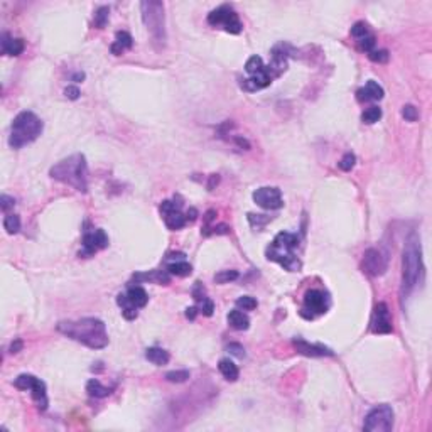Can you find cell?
Segmentation results:
<instances>
[{
	"label": "cell",
	"mask_w": 432,
	"mask_h": 432,
	"mask_svg": "<svg viewBox=\"0 0 432 432\" xmlns=\"http://www.w3.org/2000/svg\"><path fill=\"white\" fill-rule=\"evenodd\" d=\"M58 331L91 350H101L108 344L105 323L97 318H83L78 321H61Z\"/></svg>",
	"instance_id": "cell-1"
},
{
	"label": "cell",
	"mask_w": 432,
	"mask_h": 432,
	"mask_svg": "<svg viewBox=\"0 0 432 432\" xmlns=\"http://www.w3.org/2000/svg\"><path fill=\"white\" fill-rule=\"evenodd\" d=\"M422 250L421 238L415 232H412L403 247V260H402V289L400 294L405 299L412 294L415 285L419 284L422 275Z\"/></svg>",
	"instance_id": "cell-2"
},
{
	"label": "cell",
	"mask_w": 432,
	"mask_h": 432,
	"mask_svg": "<svg viewBox=\"0 0 432 432\" xmlns=\"http://www.w3.org/2000/svg\"><path fill=\"white\" fill-rule=\"evenodd\" d=\"M51 177L73 186L76 191H88V166L83 154H74L51 167Z\"/></svg>",
	"instance_id": "cell-3"
},
{
	"label": "cell",
	"mask_w": 432,
	"mask_h": 432,
	"mask_svg": "<svg viewBox=\"0 0 432 432\" xmlns=\"http://www.w3.org/2000/svg\"><path fill=\"white\" fill-rule=\"evenodd\" d=\"M42 129H44V125H42V120L37 115L29 112V110L21 112L14 118V122H12L10 137H9L10 147L21 149L24 145L34 142L35 138L41 135Z\"/></svg>",
	"instance_id": "cell-4"
},
{
	"label": "cell",
	"mask_w": 432,
	"mask_h": 432,
	"mask_svg": "<svg viewBox=\"0 0 432 432\" xmlns=\"http://www.w3.org/2000/svg\"><path fill=\"white\" fill-rule=\"evenodd\" d=\"M142 21L152 35L154 42L166 46V17H164V3L159 0H145L140 3Z\"/></svg>",
	"instance_id": "cell-5"
},
{
	"label": "cell",
	"mask_w": 432,
	"mask_h": 432,
	"mask_svg": "<svg viewBox=\"0 0 432 432\" xmlns=\"http://www.w3.org/2000/svg\"><path fill=\"white\" fill-rule=\"evenodd\" d=\"M392 427H394V410L387 403L375 407L365 417L363 431L366 432H388L392 431Z\"/></svg>",
	"instance_id": "cell-6"
},
{
	"label": "cell",
	"mask_w": 432,
	"mask_h": 432,
	"mask_svg": "<svg viewBox=\"0 0 432 432\" xmlns=\"http://www.w3.org/2000/svg\"><path fill=\"white\" fill-rule=\"evenodd\" d=\"M208 22L215 27H223L230 34H240L241 27H243L238 19V14L230 5H221L213 10L208 15Z\"/></svg>",
	"instance_id": "cell-7"
},
{
	"label": "cell",
	"mask_w": 432,
	"mask_h": 432,
	"mask_svg": "<svg viewBox=\"0 0 432 432\" xmlns=\"http://www.w3.org/2000/svg\"><path fill=\"white\" fill-rule=\"evenodd\" d=\"M14 385H15V388H19V390H31L34 402L37 403L39 409H41V410H46L47 409L46 383L42 382V380L35 378L34 375L24 373V375H19L17 378H15Z\"/></svg>",
	"instance_id": "cell-8"
},
{
	"label": "cell",
	"mask_w": 432,
	"mask_h": 432,
	"mask_svg": "<svg viewBox=\"0 0 432 432\" xmlns=\"http://www.w3.org/2000/svg\"><path fill=\"white\" fill-rule=\"evenodd\" d=\"M267 259L280 264L285 270H289V272H297L300 267H302V264H300V260L296 257L294 250L277 247V245H273V243L268 245V248H267Z\"/></svg>",
	"instance_id": "cell-9"
},
{
	"label": "cell",
	"mask_w": 432,
	"mask_h": 432,
	"mask_svg": "<svg viewBox=\"0 0 432 432\" xmlns=\"http://www.w3.org/2000/svg\"><path fill=\"white\" fill-rule=\"evenodd\" d=\"M388 257L378 248H370L363 255V270L371 277H378L387 270Z\"/></svg>",
	"instance_id": "cell-10"
},
{
	"label": "cell",
	"mask_w": 432,
	"mask_h": 432,
	"mask_svg": "<svg viewBox=\"0 0 432 432\" xmlns=\"http://www.w3.org/2000/svg\"><path fill=\"white\" fill-rule=\"evenodd\" d=\"M253 201L264 209H279L284 206L282 193L279 188H259L253 193Z\"/></svg>",
	"instance_id": "cell-11"
},
{
	"label": "cell",
	"mask_w": 432,
	"mask_h": 432,
	"mask_svg": "<svg viewBox=\"0 0 432 432\" xmlns=\"http://www.w3.org/2000/svg\"><path fill=\"white\" fill-rule=\"evenodd\" d=\"M370 330L371 332H376V334H388V332H392V319L385 302H378L375 306L370 321Z\"/></svg>",
	"instance_id": "cell-12"
},
{
	"label": "cell",
	"mask_w": 432,
	"mask_h": 432,
	"mask_svg": "<svg viewBox=\"0 0 432 432\" xmlns=\"http://www.w3.org/2000/svg\"><path fill=\"white\" fill-rule=\"evenodd\" d=\"M106 247H108V236H106V233L103 230H95V232L85 233V236H83V250L80 252V257H90L95 252Z\"/></svg>",
	"instance_id": "cell-13"
},
{
	"label": "cell",
	"mask_w": 432,
	"mask_h": 432,
	"mask_svg": "<svg viewBox=\"0 0 432 432\" xmlns=\"http://www.w3.org/2000/svg\"><path fill=\"white\" fill-rule=\"evenodd\" d=\"M304 304L309 311L316 312V314H324L330 307V302H328V297L324 292L318 291V289H312V291H307L306 296H304Z\"/></svg>",
	"instance_id": "cell-14"
},
{
	"label": "cell",
	"mask_w": 432,
	"mask_h": 432,
	"mask_svg": "<svg viewBox=\"0 0 432 432\" xmlns=\"http://www.w3.org/2000/svg\"><path fill=\"white\" fill-rule=\"evenodd\" d=\"M292 344H294V348L300 355H306V356H332L334 355V351H332L331 348L324 346V344H311L300 338L294 339Z\"/></svg>",
	"instance_id": "cell-15"
},
{
	"label": "cell",
	"mask_w": 432,
	"mask_h": 432,
	"mask_svg": "<svg viewBox=\"0 0 432 432\" xmlns=\"http://www.w3.org/2000/svg\"><path fill=\"white\" fill-rule=\"evenodd\" d=\"M383 95H385V91L376 81H368L363 88L356 91L358 101H378L383 98Z\"/></svg>",
	"instance_id": "cell-16"
},
{
	"label": "cell",
	"mask_w": 432,
	"mask_h": 432,
	"mask_svg": "<svg viewBox=\"0 0 432 432\" xmlns=\"http://www.w3.org/2000/svg\"><path fill=\"white\" fill-rule=\"evenodd\" d=\"M272 83V78L270 74L267 73V69H262L260 73L257 74H252V78H248V80H243L241 81V88L247 90V91H259L262 88H267L268 85Z\"/></svg>",
	"instance_id": "cell-17"
},
{
	"label": "cell",
	"mask_w": 432,
	"mask_h": 432,
	"mask_svg": "<svg viewBox=\"0 0 432 432\" xmlns=\"http://www.w3.org/2000/svg\"><path fill=\"white\" fill-rule=\"evenodd\" d=\"M24 51L22 39H14L9 34H2V53L7 56H19Z\"/></svg>",
	"instance_id": "cell-18"
},
{
	"label": "cell",
	"mask_w": 432,
	"mask_h": 432,
	"mask_svg": "<svg viewBox=\"0 0 432 432\" xmlns=\"http://www.w3.org/2000/svg\"><path fill=\"white\" fill-rule=\"evenodd\" d=\"M133 44V39L132 35H130L129 33H125V31H118L117 34H115V42L112 44V53L115 54V56H120L122 53H125L127 49H130Z\"/></svg>",
	"instance_id": "cell-19"
},
{
	"label": "cell",
	"mask_w": 432,
	"mask_h": 432,
	"mask_svg": "<svg viewBox=\"0 0 432 432\" xmlns=\"http://www.w3.org/2000/svg\"><path fill=\"white\" fill-rule=\"evenodd\" d=\"M228 323H230V326L235 328V330H238V331H245V330H248V326H250V319H248V316L245 314L241 309H233V311H230Z\"/></svg>",
	"instance_id": "cell-20"
},
{
	"label": "cell",
	"mask_w": 432,
	"mask_h": 432,
	"mask_svg": "<svg viewBox=\"0 0 432 432\" xmlns=\"http://www.w3.org/2000/svg\"><path fill=\"white\" fill-rule=\"evenodd\" d=\"M135 280H150V282H156L159 285H167L171 282V273L166 270H152L149 273H137L133 275Z\"/></svg>",
	"instance_id": "cell-21"
},
{
	"label": "cell",
	"mask_w": 432,
	"mask_h": 432,
	"mask_svg": "<svg viewBox=\"0 0 432 432\" xmlns=\"http://www.w3.org/2000/svg\"><path fill=\"white\" fill-rule=\"evenodd\" d=\"M127 297H129L130 304L135 306L137 309L147 306V302H149V296H147V292H145V289L138 287V285L130 287L129 291H127Z\"/></svg>",
	"instance_id": "cell-22"
},
{
	"label": "cell",
	"mask_w": 432,
	"mask_h": 432,
	"mask_svg": "<svg viewBox=\"0 0 432 432\" xmlns=\"http://www.w3.org/2000/svg\"><path fill=\"white\" fill-rule=\"evenodd\" d=\"M218 370H220V373L223 375L228 382H235V380L238 378V375H240L238 366H236V365L233 363L232 360H228V358L220 360V363H218Z\"/></svg>",
	"instance_id": "cell-23"
},
{
	"label": "cell",
	"mask_w": 432,
	"mask_h": 432,
	"mask_svg": "<svg viewBox=\"0 0 432 432\" xmlns=\"http://www.w3.org/2000/svg\"><path fill=\"white\" fill-rule=\"evenodd\" d=\"M145 358L149 360L150 363L157 365V366H162V365H167L169 363V353L166 350H162V348H149L147 351H145Z\"/></svg>",
	"instance_id": "cell-24"
},
{
	"label": "cell",
	"mask_w": 432,
	"mask_h": 432,
	"mask_svg": "<svg viewBox=\"0 0 432 432\" xmlns=\"http://www.w3.org/2000/svg\"><path fill=\"white\" fill-rule=\"evenodd\" d=\"M86 392H88L90 397H95V399H105L108 397L110 394H112V390L106 387H103L98 380H90L88 383H86Z\"/></svg>",
	"instance_id": "cell-25"
},
{
	"label": "cell",
	"mask_w": 432,
	"mask_h": 432,
	"mask_svg": "<svg viewBox=\"0 0 432 432\" xmlns=\"http://www.w3.org/2000/svg\"><path fill=\"white\" fill-rule=\"evenodd\" d=\"M164 221H166V227L169 230H181L186 225V216L182 215L181 211H172L164 215Z\"/></svg>",
	"instance_id": "cell-26"
},
{
	"label": "cell",
	"mask_w": 432,
	"mask_h": 432,
	"mask_svg": "<svg viewBox=\"0 0 432 432\" xmlns=\"http://www.w3.org/2000/svg\"><path fill=\"white\" fill-rule=\"evenodd\" d=\"M191 265L188 264V262H174V264H171L167 267V272L171 273V275H176V277H188L189 273H191Z\"/></svg>",
	"instance_id": "cell-27"
},
{
	"label": "cell",
	"mask_w": 432,
	"mask_h": 432,
	"mask_svg": "<svg viewBox=\"0 0 432 432\" xmlns=\"http://www.w3.org/2000/svg\"><path fill=\"white\" fill-rule=\"evenodd\" d=\"M380 118H382V108H378V106H370V108H366L365 112L362 113V120L363 124H375V122H378Z\"/></svg>",
	"instance_id": "cell-28"
},
{
	"label": "cell",
	"mask_w": 432,
	"mask_h": 432,
	"mask_svg": "<svg viewBox=\"0 0 432 432\" xmlns=\"http://www.w3.org/2000/svg\"><path fill=\"white\" fill-rule=\"evenodd\" d=\"M3 228L7 230L9 235H15L21 230V218L17 215H7L3 218Z\"/></svg>",
	"instance_id": "cell-29"
},
{
	"label": "cell",
	"mask_w": 432,
	"mask_h": 432,
	"mask_svg": "<svg viewBox=\"0 0 432 432\" xmlns=\"http://www.w3.org/2000/svg\"><path fill=\"white\" fill-rule=\"evenodd\" d=\"M108 14H110L108 7H100V9L95 12L93 26L97 27V29H103V27L106 26V22H108Z\"/></svg>",
	"instance_id": "cell-30"
},
{
	"label": "cell",
	"mask_w": 432,
	"mask_h": 432,
	"mask_svg": "<svg viewBox=\"0 0 432 432\" xmlns=\"http://www.w3.org/2000/svg\"><path fill=\"white\" fill-rule=\"evenodd\" d=\"M264 68H265V66H264V61H262L260 56H252L247 63H245V71H247V73H250V74L260 73Z\"/></svg>",
	"instance_id": "cell-31"
},
{
	"label": "cell",
	"mask_w": 432,
	"mask_h": 432,
	"mask_svg": "<svg viewBox=\"0 0 432 432\" xmlns=\"http://www.w3.org/2000/svg\"><path fill=\"white\" fill-rule=\"evenodd\" d=\"M236 279H238V272L236 270H221L215 275L216 284H228V282L236 280Z\"/></svg>",
	"instance_id": "cell-32"
},
{
	"label": "cell",
	"mask_w": 432,
	"mask_h": 432,
	"mask_svg": "<svg viewBox=\"0 0 432 432\" xmlns=\"http://www.w3.org/2000/svg\"><path fill=\"white\" fill-rule=\"evenodd\" d=\"M166 378H167L169 382H172V383H181V382H186V380L189 378V371L188 370L169 371V373H166Z\"/></svg>",
	"instance_id": "cell-33"
},
{
	"label": "cell",
	"mask_w": 432,
	"mask_h": 432,
	"mask_svg": "<svg viewBox=\"0 0 432 432\" xmlns=\"http://www.w3.org/2000/svg\"><path fill=\"white\" fill-rule=\"evenodd\" d=\"M236 306L243 309V311H253V309L257 307V300L250 296H243L236 299Z\"/></svg>",
	"instance_id": "cell-34"
},
{
	"label": "cell",
	"mask_w": 432,
	"mask_h": 432,
	"mask_svg": "<svg viewBox=\"0 0 432 432\" xmlns=\"http://www.w3.org/2000/svg\"><path fill=\"white\" fill-rule=\"evenodd\" d=\"M355 162H356L355 154H351V152L344 154V156L341 157V161H339V169H341V171H351V169L355 167Z\"/></svg>",
	"instance_id": "cell-35"
},
{
	"label": "cell",
	"mask_w": 432,
	"mask_h": 432,
	"mask_svg": "<svg viewBox=\"0 0 432 432\" xmlns=\"http://www.w3.org/2000/svg\"><path fill=\"white\" fill-rule=\"evenodd\" d=\"M375 37L373 35H366V37H363V39H360V42H358V49L360 51H363V53H371V51H373V47H375Z\"/></svg>",
	"instance_id": "cell-36"
},
{
	"label": "cell",
	"mask_w": 432,
	"mask_h": 432,
	"mask_svg": "<svg viewBox=\"0 0 432 432\" xmlns=\"http://www.w3.org/2000/svg\"><path fill=\"white\" fill-rule=\"evenodd\" d=\"M181 206H182V203H176V199L174 201H162V204H161V213L162 215H167V213H172V211H181Z\"/></svg>",
	"instance_id": "cell-37"
},
{
	"label": "cell",
	"mask_w": 432,
	"mask_h": 432,
	"mask_svg": "<svg viewBox=\"0 0 432 432\" xmlns=\"http://www.w3.org/2000/svg\"><path fill=\"white\" fill-rule=\"evenodd\" d=\"M351 35L353 37H358V39H363L368 35V26L365 22H356L355 26L351 27Z\"/></svg>",
	"instance_id": "cell-38"
},
{
	"label": "cell",
	"mask_w": 432,
	"mask_h": 432,
	"mask_svg": "<svg viewBox=\"0 0 432 432\" xmlns=\"http://www.w3.org/2000/svg\"><path fill=\"white\" fill-rule=\"evenodd\" d=\"M402 117L405 118L407 122H415L419 118V112L414 105H405L402 108Z\"/></svg>",
	"instance_id": "cell-39"
},
{
	"label": "cell",
	"mask_w": 432,
	"mask_h": 432,
	"mask_svg": "<svg viewBox=\"0 0 432 432\" xmlns=\"http://www.w3.org/2000/svg\"><path fill=\"white\" fill-rule=\"evenodd\" d=\"M368 58H370V61H373V63H387L388 61V51H385V49L371 51V53H368Z\"/></svg>",
	"instance_id": "cell-40"
},
{
	"label": "cell",
	"mask_w": 432,
	"mask_h": 432,
	"mask_svg": "<svg viewBox=\"0 0 432 432\" xmlns=\"http://www.w3.org/2000/svg\"><path fill=\"white\" fill-rule=\"evenodd\" d=\"M248 221H250L252 227H264L265 223H268L270 221V218L265 216V215H248Z\"/></svg>",
	"instance_id": "cell-41"
},
{
	"label": "cell",
	"mask_w": 432,
	"mask_h": 432,
	"mask_svg": "<svg viewBox=\"0 0 432 432\" xmlns=\"http://www.w3.org/2000/svg\"><path fill=\"white\" fill-rule=\"evenodd\" d=\"M199 312H203L204 316H213V311H215V304H213V300L211 299H208V297H206V299L203 300V302H199Z\"/></svg>",
	"instance_id": "cell-42"
},
{
	"label": "cell",
	"mask_w": 432,
	"mask_h": 432,
	"mask_svg": "<svg viewBox=\"0 0 432 432\" xmlns=\"http://www.w3.org/2000/svg\"><path fill=\"white\" fill-rule=\"evenodd\" d=\"M193 297H194V300H196L198 304L203 302V300L206 299V296H204V289H203V285H201V282H196V285H194V289H193Z\"/></svg>",
	"instance_id": "cell-43"
},
{
	"label": "cell",
	"mask_w": 432,
	"mask_h": 432,
	"mask_svg": "<svg viewBox=\"0 0 432 432\" xmlns=\"http://www.w3.org/2000/svg\"><path fill=\"white\" fill-rule=\"evenodd\" d=\"M15 204V199L10 196H7V194H2L0 196V208H2V211H9L10 208H14Z\"/></svg>",
	"instance_id": "cell-44"
},
{
	"label": "cell",
	"mask_w": 432,
	"mask_h": 432,
	"mask_svg": "<svg viewBox=\"0 0 432 432\" xmlns=\"http://www.w3.org/2000/svg\"><path fill=\"white\" fill-rule=\"evenodd\" d=\"M228 351L232 353L233 356H236V358H243V356H245V348L241 346V344H238V343H230L228 344Z\"/></svg>",
	"instance_id": "cell-45"
},
{
	"label": "cell",
	"mask_w": 432,
	"mask_h": 432,
	"mask_svg": "<svg viewBox=\"0 0 432 432\" xmlns=\"http://www.w3.org/2000/svg\"><path fill=\"white\" fill-rule=\"evenodd\" d=\"M122 314H124V318L125 319H129V321H132V319H135L137 318V307L135 306H129V307H124L122 309Z\"/></svg>",
	"instance_id": "cell-46"
},
{
	"label": "cell",
	"mask_w": 432,
	"mask_h": 432,
	"mask_svg": "<svg viewBox=\"0 0 432 432\" xmlns=\"http://www.w3.org/2000/svg\"><path fill=\"white\" fill-rule=\"evenodd\" d=\"M65 95H66V98H69V100H78L81 93L76 86H68V88L65 90Z\"/></svg>",
	"instance_id": "cell-47"
},
{
	"label": "cell",
	"mask_w": 432,
	"mask_h": 432,
	"mask_svg": "<svg viewBox=\"0 0 432 432\" xmlns=\"http://www.w3.org/2000/svg\"><path fill=\"white\" fill-rule=\"evenodd\" d=\"M22 346H24V343L21 341V339H15V341L10 344L9 351H10V353H19V351L22 350Z\"/></svg>",
	"instance_id": "cell-48"
},
{
	"label": "cell",
	"mask_w": 432,
	"mask_h": 432,
	"mask_svg": "<svg viewBox=\"0 0 432 432\" xmlns=\"http://www.w3.org/2000/svg\"><path fill=\"white\" fill-rule=\"evenodd\" d=\"M198 312H199V309H198V307H188V309H186V318L193 321L194 318H196Z\"/></svg>",
	"instance_id": "cell-49"
},
{
	"label": "cell",
	"mask_w": 432,
	"mask_h": 432,
	"mask_svg": "<svg viewBox=\"0 0 432 432\" xmlns=\"http://www.w3.org/2000/svg\"><path fill=\"white\" fill-rule=\"evenodd\" d=\"M196 216H198V211H196V209H194V208H191V209H189V211H188V215H186V220L194 221V220H196Z\"/></svg>",
	"instance_id": "cell-50"
},
{
	"label": "cell",
	"mask_w": 432,
	"mask_h": 432,
	"mask_svg": "<svg viewBox=\"0 0 432 432\" xmlns=\"http://www.w3.org/2000/svg\"><path fill=\"white\" fill-rule=\"evenodd\" d=\"M235 140H236V144H238V145H241V147H245V149H250V144H248V142L245 140V138H241V137H236Z\"/></svg>",
	"instance_id": "cell-51"
},
{
	"label": "cell",
	"mask_w": 432,
	"mask_h": 432,
	"mask_svg": "<svg viewBox=\"0 0 432 432\" xmlns=\"http://www.w3.org/2000/svg\"><path fill=\"white\" fill-rule=\"evenodd\" d=\"M83 80H85V73H76V74H73V81L80 83V81H83Z\"/></svg>",
	"instance_id": "cell-52"
},
{
	"label": "cell",
	"mask_w": 432,
	"mask_h": 432,
	"mask_svg": "<svg viewBox=\"0 0 432 432\" xmlns=\"http://www.w3.org/2000/svg\"><path fill=\"white\" fill-rule=\"evenodd\" d=\"M215 182H218V176H216V174H213V176H211V182H209L208 188H209V189H213V184H215Z\"/></svg>",
	"instance_id": "cell-53"
}]
</instances>
